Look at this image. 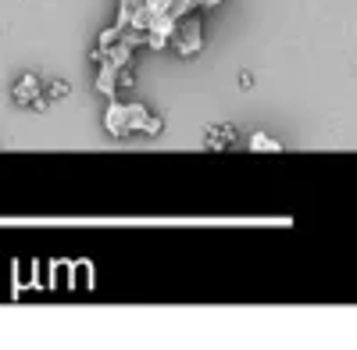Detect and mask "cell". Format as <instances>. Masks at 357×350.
Here are the masks:
<instances>
[{"label":"cell","instance_id":"obj_1","mask_svg":"<svg viewBox=\"0 0 357 350\" xmlns=\"http://www.w3.org/2000/svg\"><path fill=\"white\" fill-rule=\"evenodd\" d=\"M168 47L178 54V57H193L204 50V25H200V15L193 11H183L172 29H168Z\"/></svg>","mask_w":357,"mask_h":350},{"label":"cell","instance_id":"obj_6","mask_svg":"<svg viewBox=\"0 0 357 350\" xmlns=\"http://www.w3.org/2000/svg\"><path fill=\"white\" fill-rule=\"evenodd\" d=\"M126 114H129V129L132 132H143V122H146V114H151V111H146V104H126Z\"/></svg>","mask_w":357,"mask_h":350},{"label":"cell","instance_id":"obj_2","mask_svg":"<svg viewBox=\"0 0 357 350\" xmlns=\"http://www.w3.org/2000/svg\"><path fill=\"white\" fill-rule=\"evenodd\" d=\"M36 97H43V79H40L36 72H22V75L15 79V86H11V100H15L18 107H33Z\"/></svg>","mask_w":357,"mask_h":350},{"label":"cell","instance_id":"obj_3","mask_svg":"<svg viewBox=\"0 0 357 350\" xmlns=\"http://www.w3.org/2000/svg\"><path fill=\"white\" fill-rule=\"evenodd\" d=\"M104 129L114 136V139H126L132 129H129V114H126V104H118V100H111L107 104V111H104Z\"/></svg>","mask_w":357,"mask_h":350},{"label":"cell","instance_id":"obj_9","mask_svg":"<svg viewBox=\"0 0 357 350\" xmlns=\"http://www.w3.org/2000/svg\"><path fill=\"white\" fill-rule=\"evenodd\" d=\"M240 86H254V75L250 72H240Z\"/></svg>","mask_w":357,"mask_h":350},{"label":"cell","instance_id":"obj_7","mask_svg":"<svg viewBox=\"0 0 357 350\" xmlns=\"http://www.w3.org/2000/svg\"><path fill=\"white\" fill-rule=\"evenodd\" d=\"M43 93H47V100H65L72 93V86L65 79H50V86L43 82Z\"/></svg>","mask_w":357,"mask_h":350},{"label":"cell","instance_id":"obj_4","mask_svg":"<svg viewBox=\"0 0 357 350\" xmlns=\"http://www.w3.org/2000/svg\"><path fill=\"white\" fill-rule=\"evenodd\" d=\"M207 151H229L232 143H236V129L229 125V122H222V125H215V129H207Z\"/></svg>","mask_w":357,"mask_h":350},{"label":"cell","instance_id":"obj_8","mask_svg":"<svg viewBox=\"0 0 357 350\" xmlns=\"http://www.w3.org/2000/svg\"><path fill=\"white\" fill-rule=\"evenodd\" d=\"M165 129V119H161V114H146V122H143V132L146 136H158Z\"/></svg>","mask_w":357,"mask_h":350},{"label":"cell","instance_id":"obj_5","mask_svg":"<svg viewBox=\"0 0 357 350\" xmlns=\"http://www.w3.org/2000/svg\"><path fill=\"white\" fill-rule=\"evenodd\" d=\"M250 151H261V154H279L282 151V143L275 136H268V132H254L250 136Z\"/></svg>","mask_w":357,"mask_h":350}]
</instances>
